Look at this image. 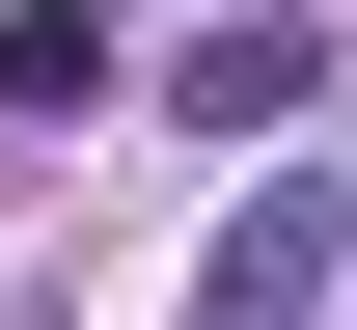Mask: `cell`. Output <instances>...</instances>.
I'll return each instance as SVG.
<instances>
[{"mask_svg": "<svg viewBox=\"0 0 357 330\" xmlns=\"http://www.w3.org/2000/svg\"><path fill=\"white\" fill-rule=\"evenodd\" d=\"M330 276H357V193H330V165H275V193H248V220H220V248H192V330H303Z\"/></svg>", "mask_w": 357, "mask_h": 330, "instance_id": "obj_1", "label": "cell"}, {"mask_svg": "<svg viewBox=\"0 0 357 330\" xmlns=\"http://www.w3.org/2000/svg\"><path fill=\"white\" fill-rule=\"evenodd\" d=\"M303 83H330V28H303V0H248V28H192V55H165V110H192V138H275Z\"/></svg>", "mask_w": 357, "mask_h": 330, "instance_id": "obj_2", "label": "cell"}, {"mask_svg": "<svg viewBox=\"0 0 357 330\" xmlns=\"http://www.w3.org/2000/svg\"><path fill=\"white\" fill-rule=\"evenodd\" d=\"M110 83V28H83V0H0V138H28V110H83Z\"/></svg>", "mask_w": 357, "mask_h": 330, "instance_id": "obj_3", "label": "cell"}, {"mask_svg": "<svg viewBox=\"0 0 357 330\" xmlns=\"http://www.w3.org/2000/svg\"><path fill=\"white\" fill-rule=\"evenodd\" d=\"M83 28H137V0H83Z\"/></svg>", "mask_w": 357, "mask_h": 330, "instance_id": "obj_4", "label": "cell"}]
</instances>
